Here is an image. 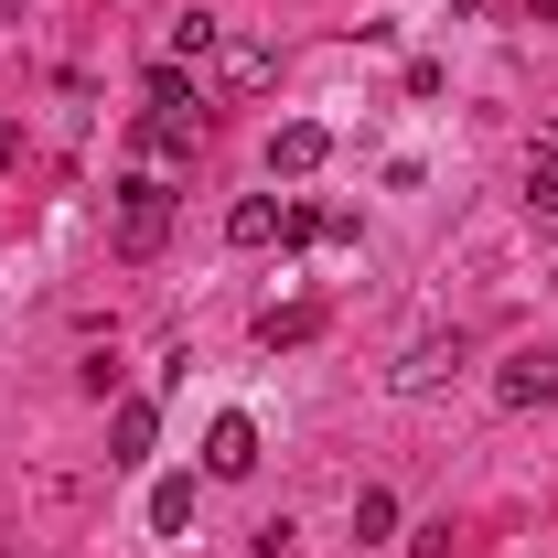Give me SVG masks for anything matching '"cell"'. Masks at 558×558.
Returning a JSON list of instances; mask_svg holds the SVG:
<instances>
[{
    "label": "cell",
    "mask_w": 558,
    "mask_h": 558,
    "mask_svg": "<svg viewBox=\"0 0 558 558\" xmlns=\"http://www.w3.org/2000/svg\"><path fill=\"white\" fill-rule=\"evenodd\" d=\"M161 236H172V183L161 172H130L119 183V258H150Z\"/></svg>",
    "instance_id": "1"
},
{
    "label": "cell",
    "mask_w": 558,
    "mask_h": 558,
    "mask_svg": "<svg viewBox=\"0 0 558 558\" xmlns=\"http://www.w3.org/2000/svg\"><path fill=\"white\" fill-rule=\"evenodd\" d=\"M558 398V344H515L494 365V409H548Z\"/></svg>",
    "instance_id": "2"
},
{
    "label": "cell",
    "mask_w": 558,
    "mask_h": 558,
    "mask_svg": "<svg viewBox=\"0 0 558 558\" xmlns=\"http://www.w3.org/2000/svg\"><path fill=\"white\" fill-rule=\"evenodd\" d=\"M323 161H333V130H323V119H279L269 130V172L279 183H312Z\"/></svg>",
    "instance_id": "3"
},
{
    "label": "cell",
    "mask_w": 558,
    "mask_h": 558,
    "mask_svg": "<svg viewBox=\"0 0 558 558\" xmlns=\"http://www.w3.org/2000/svg\"><path fill=\"white\" fill-rule=\"evenodd\" d=\"M451 365H462V333H418V344L387 365V387H398V398H429V387H440Z\"/></svg>",
    "instance_id": "4"
},
{
    "label": "cell",
    "mask_w": 558,
    "mask_h": 558,
    "mask_svg": "<svg viewBox=\"0 0 558 558\" xmlns=\"http://www.w3.org/2000/svg\"><path fill=\"white\" fill-rule=\"evenodd\" d=\"M205 473H215V484H236V473H258V418H247V409H226V418L205 429Z\"/></svg>",
    "instance_id": "5"
},
{
    "label": "cell",
    "mask_w": 558,
    "mask_h": 558,
    "mask_svg": "<svg viewBox=\"0 0 558 558\" xmlns=\"http://www.w3.org/2000/svg\"><path fill=\"white\" fill-rule=\"evenodd\" d=\"M150 440H161V409H150V398H119V409H108V462L130 473V462H150Z\"/></svg>",
    "instance_id": "6"
},
{
    "label": "cell",
    "mask_w": 558,
    "mask_h": 558,
    "mask_svg": "<svg viewBox=\"0 0 558 558\" xmlns=\"http://www.w3.org/2000/svg\"><path fill=\"white\" fill-rule=\"evenodd\" d=\"M194 140H205V108H150L140 119V150L150 161H194Z\"/></svg>",
    "instance_id": "7"
},
{
    "label": "cell",
    "mask_w": 558,
    "mask_h": 558,
    "mask_svg": "<svg viewBox=\"0 0 558 558\" xmlns=\"http://www.w3.org/2000/svg\"><path fill=\"white\" fill-rule=\"evenodd\" d=\"M279 226H290V205H279V194H236V205H226V247H269Z\"/></svg>",
    "instance_id": "8"
},
{
    "label": "cell",
    "mask_w": 558,
    "mask_h": 558,
    "mask_svg": "<svg viewBox=\"0 0 558 558\" xmlns=\"http://www.w3.org/2000/svg\"><path fill=\"white\" fill-rule=\"evenodd\" d=\"M215 75H226V97H258V86L279 75V54L269 44H215Z\"/></svg>",
    "instance_id": "9"
},
{
    "label": "cell",
    "mask_w": 558,
    "mask_h": 558,
    "mask_svg": "<svg viewBox=\"0 0 558 558\" xmlns=\"http://www.w3.org/2000/svg\"><path fill=\"white\" fill-rule=\"evenodd\" d=\"M312 333H323V301H269V312H258V344H312Z\"/></svg>",
    "instance_id": "10"
},
{
    "label": "cell",
    "mask_w": 558,
    "mask_h": 558,
    "mask_svg": "<svg viewBox=\"0 0 558 558\" xmlns=\"http://www.w3.org/2000/svg\"><path fill=\"white\" fill-rule=\"evenodd\" d=\"M150 526H161V537L194 526V473H161V484H150Z\"/></svg>",
    "instance_id": "11"
},
{
    "label": "cell",
    "mask_w": 558,
    "mask_h": 558,
    "mask_svg": "<svg viewBox=\"0 0 558 558\" xmlns=\"http://www.w3.org/2000/svg\"><path fill=\"white\" fill-rule=\"evenodd\" d=\"M354 537H365V548H387V537H398V494H387V484L354 494Z\"/></svg>",
    "instance_id": "12"
},
{
    "label": "cell",
    "mask_w": 558,
    "mask_h": 558,
    "mask_svg": "<svg viewBox=\"0 0 558 558\" xmlns=\"http://www.w3.org/2000/svg\"><path fill=\"white\" fill-rule=\"evenodd\" d=\"M215 44H226V22H215V11H183V22H172V65H205Z\"/></svg>",
    "instance_id": "13"
},
{
    "label": "cell",
    "mask_w": 558,
    "mask_h": 558,
    "mask_svg": "<svg viewBox=\"0 0 558 558\" xmlns=\"http://www.w3.org/2000/svg\"><path fill=\"white\" fill-rule=\"evenodd\" d=\"M526 205L558 215V140H537V150H526Z\"/></svg>",
    "instance_id": "14"
},
{
    "label": "cell",
    "mask_w": 558,
    "mask_h": 558,
    "mask_svg": "<svg viewBox=\"0 0 558 558\" xmlns=\"http://www.w3.org/2000/svg\"><path fill=\"white\" fill-rule=\"evenodd\" d=\"M150 108H205V86H194L183 65H150Z\"/></svg>",
    "instance_id": "15"
},
{
    "label": "cell",
    "mask_w": 558,
    "mask_h": 558,
    "mask_svg": "<svg viewBox=\"0 0 558 558\" xmlns=\"http://www.w3.org/2000/svg\"><path fill=\"white\" fill-rule=\"evenodd\" d=\"M11 150H22V130H11V119H0V161H11Z\"/></svg>",
    "instance_id": "16"
},
{
    "label": "cell",
    "mask_w": 558,
    "mask_h": 558,
    "mask_svg": "<svg viewBox=\"0 0 558 558\" xmlns=\"http://www.w3.org/2000/svg\"><path fill=\"white\" fill-rule=\"evenodd\" d=\"M0 11H33V0H0Z\"/></svg>",
    "instance_id": "17"
}]
</instances>
